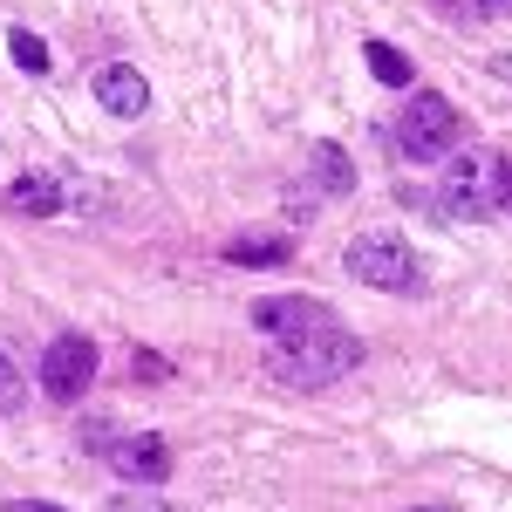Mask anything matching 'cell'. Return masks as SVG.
<instances>
[{"mask_svg": "<svg viewBox=\"0 0 512 512\" xmlns=\"http://www.w3.org/2000/svg\"><path fill=\"white\" fill-rule=\"evenodd\" d=\"M355 362H362V342H355L349 328H308V335H280L267 342V376H274L280 390H328V383H342Z\"/></svg>", "mask_w": 512, "mask_h": 512, "instance_id": "obj_1", "label": "cell"}, {"mask_svg": "<svg viewBox=\"0 0 512 512\" xmlns=\"http://www.w3.org/2000/svg\"><path fill=\"white\" fill-rule=\"evenodd\" d=\"M431 205H437V219H492V212H506V158L472 144L465 158L444 171Z\"/></svg>", "mask_w": 512, "mask_h": 512, "instance_id": "obj_2", "label": "cell"}, {"mask_svg": "<svg viewBox=\"0 0 512 512\" xmlns=\"http://www.w3.org/2000/svg\"><path fill=\"white\" fill-rule=\"evenodd\" d=\"M465 144V117L451 110V96L437 89H410L403 117H396V151L410 164H431V158H451Z\"/></svg>", "mask_w": 512, "mask_h": 512, "instance_id": "obj_3", "label": "cell"}, {"mask_svg": "<svg viewBox=\"0 0 512 512\" xmlns=\"http://www.w3.org/2000/svg\"><path fill=\"white\" fill-rule=\"evenodd\" d=\"M342 267H349L362 287H376V294H410V287L424 280V260L410 253V239H390V233H362V239H349Z\"/></svg>", "mask_w": 512, "mask_h": 512, "instance_id": "obj_4", "label": "cell"}, {"mask_svg": "<svg viewBox=\"0 0 512 512\" xmlns=\"http://www.w3.org/2000/svg\"><path fill=\"white\" fill-rule=\"evenodd\" d=\"M96 383V342L89 335H55L41 355V390L55 403H82V390Z\"/></svg>", "mask_w": 512, "mask_h": 512, "instance_id": "obj_5", "label": "cell"}, {"mask_svg": "<svg viewBox=\"0 0 512 512\" xmlns=\"http://www.w3.org/2000/svg\"><path fill=\"white\" fill-rule=\"evenodd\" d=\"M328 308L321 301H301V294H274V301H260L253 308V328L267 335V342H280V335H308V328H328Z\"/></svg>", "mask_w": 512, "mask_h": 512, "instance_id": "obj_6", "label": "cell"}, {"mask_svg": "<svg viewBox=\"0 0 512 512\" xmlns=\"http://www.w3.org/2000/svg\"><path fill=\"white\" fill-rule=\"evenodd\" d=\"M110 465H117L130 485H164L171 478V444L164 437H123V444H110Z\"/></svg>", "mask_w": 512, "mask_h": 512, "instance_id": "obj_7", "label": "cell"}, {"mask_svg": "<svg viewBox=\"0 0 512 512\" xmlns=\"http://www.w3.org/2000/svg\"><path fill=\"white\" fill-rule=\"evenodd\" d=\"M96 103L110 117H144L151 110V82L137 76L130 62H110V69H96Z\"/></svg>", "mask_w": 512, "mask_h": 512, "instance_id": "obj_8", "label": "cell"}, {"mask_svg": "<svg viewBox=\"0 0 512 512\" xmlns=\"http://www.w3.org/2000/svg\"><path fill=\"white\" fill-rule=\"evenodd\" d=\"M7 212H21V219H55V212H62V185H55L48 171H28V178H14Z\"/></svg>", "mask_w": 512, "mask_h": 512, "instance_id": "obj_9", "label": "cell"}, {"mask_svg": "<svg viewBox=\"0 0 512 512\" xmlns=\"http://www.w3.org/2000/svg\"><path fill=\"white\" fill-rule=\"evenodd\" d=\"M233 267H287L294 260V239H274V233H253V239H233L226 246Z\"/></svg>", "mask_w": 512, "mask_h": 512, "instance_id": "obj_10", "label": "cell"}, {"mask_svg": "<svg viewBox=\"0 0 512 512\" xmlns=\"http://www.w3.org/2000/svg\"><path fill=\"white\" fill-rule=\"evenodd\" d=\"M308 164H315V185H321V192H349V185H355L349 151H342V144H328V137L308 144Z\"/></svg>", "mask_w": 512, "mask_h": 512, "instance_id": "obj_11", "label": "cell"}, {"mask_svg": "<svg viewBox=\"0 0 512 512\" xmlns=\"http://www.w3.org/2000/svg\"><path fill=\"white\" fill-rule=\"evenodd\" d=\"M362 55H369V76L390 82V89H410V76H417V69H410V55H403V48H390V41H369Z\"/></svg>", "mask_w": 512, "mask_h": 512, "instance_id": "obj_12", "label": "cell"}, {"mask_svg": "<svg viewBox=\"0 0 512 512\" xmlns=\"http://www.w3.org/2000/svg\"><path fill=\"white\" fill-rule=\"evenodd\" d=\"M7 55H14V62L28 69V76H48V69H55L48 41H41V35H28V28H14V35H7Z\"/></svg>", "mask_w": 512, "mask_h": 512, "instance_id": "obj_13", "label": "cell"}, {"mask_svg": "<svg viewBox=\"0 0 512 512\" xmlns=\"http://www.w3.org/2000/svg\"><path fill=\"white\" fill-rule=\"evenodd\" d=\"M21 396H28V376H21V362L0 349V417L7 410H21Z\"/></svg>", "mask_w": 512, "mask_h": 512, "instance_id": "obj_14", "label": "cell"}, {"mask_svg": "<svg viewBox=\"0 0 512 512\" xmlns=\"http://www.w3.org/2000/svg\"><path fill=\"white\" fill-rule=\"evenodd\" d=\"M458 21H512V0H444Z\"/></svg>", "mask_w": 512, "mask_h": 512, "instance_id": "obj_15", "label": "cell"}, {"mask_svg": "<svg viewBox=\"0 0 512 512\" xmlns=\"http://www.w3.org/2000/svg\"><path fill=\"white\" fill-rule=\"evenodd\" d=\"M110 512H178V506H164V499H117Z\"/></svg>", "mask_w": 512, "mask_h": 512, "instance_id": "obj_16", "label": "cell"}, {"mask_svg": "<svg viewBox=\"0 0 512 512\" xmlns=\"http://www.w3.org/2000/svg\"><path fill=\"white\" fill-rule=\"evenodd\" d=\"M7 512H62V506H48V499H14Z\"/></svg>", "mask_w": 512, "mask_h": 512, "instance_id": "obj_17", "label": "cell"}, {"mask_svg": "<svg viewBox=\"0 0 512 512\" xmlns=\"http://www.w3.org/2000/svg\"><path fill=\"white\" fill-rule=\"evenodd\" d=\"M506 212H512V158H506Z\"/></svg>", "mask_w": 512, "mask_h": 512, "instance_id": "obj_18", "label": "cell"}, {"mask_svg": "<svg viewBox=\"0 0 512 512\" xmlns=\"http://www.w3.org/2000/svg\"><path fill=\"white\" fill-rule=\"evenodd\" d=\"M417 512H444V506H417Z\"/></svg>", "mask_w": 512, "mask_h": 512, "instance_id": "obj_19", "label": "cell"}]
</instances>
